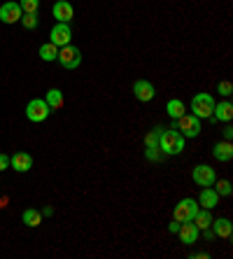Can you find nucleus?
I'll return each mask as SVG.
<instances>
[{
	"mask_svg": "<svg viewBox=\"0 0 233 259\" xmlns=\"http://www.w3.org/2000/svg\"><path fill=\"white\" fill-rule=\"evenodd\" d=\"M10 166L17 173H26V170L33 168V157H30L28 152H17L14 157H10Z\"/></svg>",
	"mask_w": 233,
	"mask_h": 259,
	"instance_id": "14",
	"label": "nucleus"
},
{
	"mask_svg": "<svg viewBox=\"0 0 233 259\" xmlns=\"http://www.w3.org/2000/svg\"><path fill=\"white\" fill-rule=\"evenodd\" d=\"M21 24H24V28H28V30L37 28V12H24Z\"/></svg>",
	"mask_w": 233,
	"mask_h": 259,
	"instance_id": "24",
	"label": "nucleus"
},
{
	"mask_svg": "<svg viewBox=\"0 0 233 259\" xmlns=\"http://www.w3.org/2000/svg\"><path fill=\"white\" fill-rule=\"evenodd\" d=\"M56 61H59L66 70H75V68H79V63H82V52H79L75 45H66V47H59Z\"/></svg>",
	"mask_w": 233,
	"mask_h": 259,
	"instance_id": "3",
	"label": "nucleus"
},
{
	"mask_svg": "<svg viewBox=\"0 0 233 259\" xmlns=\"http://www.w3.org/2000/svg\"><path fill=\"white\" fill-rule=\"evenodd\" d=\"M212 234L217 236V238H231L233 234V224L228 217H219V220H212Z\"/></svg>",
	"mask_w": 233,
	"mask_h": 259,
	"instance_id": "15",
	"label": "nucleus"
},
{
	"mask_svg": "<svg viewBox=\"0 0 233 259\" xmlns=\"http://www.w3.org/2000/svg\"><path fill=\"white\" fill-rule=\"evenodd\" d=\"M212 189L217 192V196H231L233 194V187H231V182L228 180H219V182L215 180V187Z\"/></svg>",
	"mask_w": 233,
	"mask_h": 259,
	"instance_id": "23",
	"label": "nucleus"
},
{
	"mask_svg": "<svg viewBox=\"0 0 233 259\" xmlns=\"http://www.w3.org/2000/svg\"><path fill=\"white\" fill-rule=\"evenodd\" d=\"M145 157L150 159V161H161V159L166 157V154H163V152L159 150V147H147V150H145Z\"/></svg>",
	"mask_w": 233,
	"mask_h": 259,
	"instance_id": "26",
	"label": "nucleus"
},
{
	"mask_svg": "<svg viewBox=\"0 0 233 259\" xmlns=\"http://www.w3.org/2000/svg\"><path fill=\"white\" fill-rule=\"evenodd\" d=\"M192 178L198 187H212L217 180V173H215V168H210L208 163H198L196 168H194Z\"/></svg>",
	"mask_w": 233,
	"mask_h": 259,
	"instance_id": "7",
	"label": "nucleus"
},
{
	"mask_svg": "<svg viewBox=\"0 0 233 259\" xmlns=\"http://www.w3.org/2000/svg\"><path fill=\"white\" fill-rule=\"evenodd\" d=\"M44 101H47V105L52 110H61V108H63V103H66V101H63V91H61V89H49L47 96H44Z\"/></svg>",
	"mask_w": 233,
	"mask_h": 259,
	"instance_id": "20",
	"label": "nucleus"
},
{
	"mask_svg": "<svg viewBox=\"0 0 233 259\" xmlns=\"http://www.w3.org/2000/svg\"><path fill=\"white\" fill-rule=\"evenodd\" d=\"M19 5L24 12H37V7H40V0H19Z\"/></svg>",
	"mask_w": 233,
	"mask_h": 259,
	"instance_id": "27",
	"label": "nucleus"
},
{
	"mask_svg": "<svg viewBox=\"0 0 233 259\" xmlns=\"http://www.w3.org/2000/svg\"><path fill=\"white\" fill-rule=\"evenodd\" d=\"M159 133H161V128H154V131L147 133V138H145V147H159Z\"/></svg>",
	"mask_w": 233,
	"mask_h": 259,
	"instance_id": "25",
	"label": "nucleus"
},
{
	"mask_svg": "<svg viewBox=\"0 0 233 259\" xmlns=\"http://www.w3.org/2000/svg\"><path fill=\"white\" fill-rule=\"evenodd\" d=\"M212 220H215V217H212V212H210L208 208H203V210L198 208V212L194 215L192 222L198 227V231H203V229H210V224H212Z\"/></svg>",
	"mask_w": 233,
	"mask_h": 259,
	"instance_id": "18",
	"label": "nucleus"
},
{
	"mask_svg": "<svg viewBox=\"0 0 233 259\" xmlns=\"http://www.w3.org/2000/svg\"><path fill=\"white\" fill-rule=\"evenodd\" d=\"M56 56H59V47L52 42H44L40 47V59L42 61H56Z\"/></svg>",
	"mask_w": 233,
	"mask_h": 259,
	"instance_id": "22",
	"label": "nucleus"
},
{
	"mask_svg": "<svg viewBox=\"0 0 233 259\" xmlns=\"http://www.w3.org/2000/svg\"><path fill=\"white\" fill-rule=\"evenodd\" d=\"M177 229H179V222H175V220H173L170 224H168V231H173V234H177Z\"/></svg>",
	"mask_w": 233,
	"mask_h": 259,
	"instance_id": "32",
	"label": "nucleus"
},
{
	"mask_svg": "<svg viewBox=\"0 0 233 259\" xmlns=\"http://www.w3.org/2000/svg\"><path fill=\"white\" fill-rule=\"evenodd\" d=\"M212 121H231L233 119V105L231 101H219L215 103V108H212V117H210Z\"/></svg>",
	"mask_w": 233,
	"mask_h": 259,
	"instance_id": "12",
	"label": "nucleus"
},
{
	"mask_svg": "<svg viewBox=\"0 0 233 259\" xmlns=\"http://www.w3.org/2000/svg\"><path fill=\"white\" fill-rule=\"evenodd\" d=\"M184 136L177 131V128H161L159 133V150L166 154V157H177L184 152Z\"/></svg>",
	"mask_w": 233,
	"mask_h": 259,
	"instance_id": "1",
	"label": "nucleus"
},
{
	"mask_svg": "<svg viewBox=\"0 0 233 259\" xmlns=\"http://www.w3.org/2000/svg\"><path fill=\"white\" fill-rule=\"evenodd\" d=\"M175 128H177L184 138H196L198 133H201V119L196 115H182L179 119H175Z\"/></svg>",
	"mask_w": 233,
	"mask_h": 259,
	"instance_id": "6",
	"label": "nucleus"
},
{
	"mask_svg": "<svg viewBox=\"0 0 233 259\" xmlns=\"http://www.w3.org/2000/svg\"><path fill=\"white\" fill-rule=\"evenodd\" d=\"M198 227L194 222H182L179 224V229H177V236H179V241L184 243V245H194V243L198 241Z\"/></svg>",
	"mask_w": 233,
	"mask_h": 259,
	"instance_id": "13",
	"label": "nucleus"
},
{
	"mask_svg": "<svg viewBox=\"0 0 233 259\" xmlns=\"http://www.w3.org/2000/svg\"><path fill=\"white\" fill-rule=\"evenodd\" d=\"M212 157H215L217 161H231V159H233V145H231V140H221V143H217L215 147H212Z\"/></svg>",
	"mask_w": 233,
	"mask_h": 259,
	"instance_id": "17",
	"label": "nucleus"
},
{
	"mask_svg": "<svg viewBox=\"0 0 233 259\" xmlns=\"http://www.w3.org/2000/svg\"><path fill=\"white\" fill-rule=\"evenodd\" d=\"M42 217H52V215H54V210H52V205H47V208H42Z\"/></svg>",
	"mask_w": 233,
	"mask_h": 259,
	"instance_id": "31",
	"label": "nucleus"
},
{
	"mask_svg": "<svg viewBox=\"0 0 233 259\" xmlns=\"http://www.w3.org/2000/svg\"><path fill=\"white\" fill-rule=\"evenodd\" d=\"M49 112H52V108L47 105L44 98H33V101L26 105V117H28V121H33V124L44 121L49 117Z\"/></svg>",
	"mask_w": 233,
	"mask_h": 259,
	"instance_id": "5",
	"label": "nucleus"
},
{
	"mask_svg": "<svg viewBox=\"0 0 233 259\" xmlns=\"http://www.w3.org/2000/svg\"><path fill=\"white\" fill-rule=\"evenodd\" d=\"M133 94H135V98L140 103H150V101H154L156 89L152 82H147V79H137L135 84H133Z\"/></svg>",
	"mask_w": 233,
	"mask_h": 259,
	"instance_id": "10",
	"label": "nucleus"
},
{
	"mask_svg": "<svg viewBox=\"0 0 233 259\" xmlns=\"http://www.w3.org/2000/svg\"><path fill=\"white\" fill-rule=\"evenodd\" d=\"M21 220H24L26 227H33V229H35V227H40L42 224V212L35 210V208H28V210H24Z\"/></svg>",
	"mask_w": 233,
	"mask_h": 259,
	"instance_id": "21",
	"label": "nucleus"
},
{
	"mask_svg": "<svg viewBox=\"0 0 233 259\" xmlns=\"http://www.w3.org/2000/svg\"><path fill=\"white\" fill-rule=\"evenodd\" d=\"M70 40H72L70 24H61L59 21V24L52 28V40H49V42L56 45V47H66V45H70Z\"/></svg>",
	"mask_w": 233,
	"mask_h": 259,
	"instance_id": "9",
	"label": "nucleus"
},
{
	"mask_svg": "<svg viewBox=\"0 0 233 259\" xmlns=\"http://www.w3.org/2000/svg\"><path fill=\"white\" fill-rule=\"evenodd\" d=\"M198 201L196 199H182L177 205H175V210H173V220L175 222H192L194 220V215L198 212Z\"/></svg>",
	"mask_w": 233,
	"mask_h": 259,
	"instance_id": "4",
	"label": "nucleus"
},
{
	"mask_svg": "<svg viewBox=\"0 0 233 259\" xmlns=\"http://www.w3.org/2000/svg\"><path fill=\"white\" fill-rule=\"evenodd\" d=\"M217 91H219L221 96H231V94H233V84H231V82H226V79H221L219 84H217Z\"/></svg>",
	"mask_w": 233,
	"mask_h": 259,
	"instance_id": "28",
	"label": "nucleus"
},
{
	"mask_svg": "<svg viewBox=\"0 0 233 259\" xmlns=\"http://www.w3.org/2000/svg\"><path fill=\"white\" fill-rule=\"evenodd\" d=\"M196 201H198V205H203V208H208V210H212V208L219 205V196H217V192L212 187L201 189V196H198Z\"/></svg>",
	"mask_w": 233,
	"mask_h": 259,
	"instance_id": "16",
	"label": "nucleus"
},
{
	"mask_svg": "<svg viewBox=\"0 0 233 259\" xmlns=\"http://www.w3.org/2000/svg\"><path fill=\"white\" fill-rule=\"evenodd\" d=\"M10 168V157L7 154H0V170H7Z\"/></svg>",
	"mask_w": 233,
	"mask_h": 259,
	"instance_id": "29",
	"label": "nucleus"
},
{
	"mask_svg": "<svg viewBox=\"0 0 233 259\" xmlns=\"http://www.w3.org/2000/svg\"><path fill=\"white\" fill-rule=\"evenodd\" d=\"M52 12H54V19L61 21V24H70L72 17H75V10L68 0H56L54 7H52Z\"/></svg>",
	"mask_w": 233,
	"mask_h": 259,
	"instance_id": "11",
	"label": "nucleus"
},
{
	"mask_svg": "<svg viewBox=\"0 0 233 259\" xmlns=\"http://www.w3.org/2000/svg\"><path fill=\"white\" fill-rule=\"evenodd\" d=\"M212 108H215V98L210 94H196L192 98V115H196L198 119H210L212 117Z\"/></svg>",
	"mask_w": 233,
	"mask_h": 259,
	"instance_id": "2",
	"label": "nucleus"
},
{
	"mask_svg": "<svg viewBox=\"0 0 233 259\" xmlns=\"http://www.w3.org/2000/svg\"><path fill=\"white\" fill-rule=\"evenodd\" d=\"M166 112H168V117H170V119H179V117L187 112V108H184V103L179 101V98H170V101H168V105H166Z\"/></svg>",
	"mask_w": 233,
	"mask_h": 259,
	"instance_id": "19",
	"label": "nucleus"
},
{
	"mask_svg": "<svg viewBox=\"0 0 233 259\" xmlns=\"http://www.w3.org/2000/svg\"><path fill=\"white\" fill-rule=\"evenodd\" d=\"M24 17V10L19 3H5V5H0V21L3 24H17L21 21Z\"/></svg>",
	"mask_w": 233,
	"mask_h": 259,
	"instance_id": "8",
	"label": "nucleus"
},
{
	"mask_svg": "<svg viewBox=\"0 0 233 259\" xmlns=\"http://www.w3.org/2000/svg\"><path fill=\"white\" fill-rule=\"evenodd\" d=\"M233 138V126H228V121H226V126H224V140H231Z\"/></svg>",
	"mask_w": 233,
	"mask_h": 259,
	"instance_id": "30",
	"label": "nucleus"
}]
</instances>
